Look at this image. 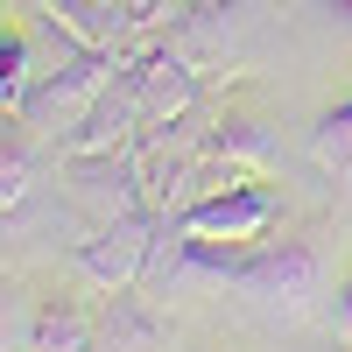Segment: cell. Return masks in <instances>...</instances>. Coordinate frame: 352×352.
Segmentation results:
<instances>
[{
  "label": "cell",
  "mask_w": 352,
  "mask_h": 352,
  "mask_svg": "<svg viewBox=\"0 0 352 352\" xmlns=\"http://www.w3.org/2000/svg\"><path fill=\"white\" fill-rule=\"evenodd\" d=\"M204 134V155H219L226 169H240V176H268L282 162V141L268 134V120H254V113H219L212 127H197Z\"/></svg>",
  "instance_id": "8"
},
{
  "label": "cell",
  "mask_w": 352,
  "mask_h": 352,
  "mask_svg": "<svg viewBox=\"0 0 352 352\" xmlns=\"http://www.w3.org/2000/svg\"><path fill=\"white\" fill-rule=\"evenodd\" d=\"M176 226L197 232V240H261V232L275 226V190L261 184V176H240V184L197 197L190 212H176Z\"/></svg>",
  "instance_id": "5"
},
{
  "label": "cell",
  "mask_w": 352,
  "mask_h": 352,
  "mask_svg": "<svg viewBox=\"0 0 352 352\" xmlns=\"http://www.w3.org/2000/svg\"><path fill=\"white\" fill-rule=\"evenodd\" d=\"M43 155L50 141L21 120V113H0V219H14L43 184Z\"/></svg>",
  "instance_id": "9"
},
{
  "label": "cell",
  "mask_w": 352,
  "mask_h": 352,
  "mask_svg": "<svg viewBox=\"0 0 352 352\" xmlns=\"http://www.w3.org/2000/svg\"><path fill=\"white\" fill-rule=\"evenodd\" d=\"M338 8H352V0H338Z\"/></svg>",
  "instance_id": "15"
},
{
  "label": "cell",
  "mask_w": 352,
  "mask_h": 352,
  "mask_svg": "<svg viewBox=\"0 0 352 352\" xmlns=\"http://www.w3.org/2000/svg\"><path fill=\"white\" fill-rule=\"evenodd\" d=\"M43 28H64L85 50H141V28L127 0H21Z\"/></svg>",
  "instance_id": "6"
},
{
  "label": "cell",
  "mask_w": 352,
  "mask_h": 352,
  "mask_svg": "<svg viewBox=\"0 0 352 352\" xmlns=\"http://www.w3.org/2000/svg\"><path fill=\"white\" fill-rule=\"evenodd\" d=\"M113 71H120V50H64L56 71H36V85H28V99H21V120L50 141V155L85 127V113L99 106Z\"/></svg>",
  "instance_id": "2"
},
{
  "label": "cell",
  "mask_w": 352,
  "mask_h": 352,
  "mask_svg": "<svg viewBox=\"0 0 352 352\" xmlns=\"http://www.w3.org/2000/svg\"><path fill=\"white\" fill-rule=\"evenodd\" d=\"M162 240H169V219L148 204V212H127V219L92 226L71 247V268H78V282L92 289V296H113V289H134L141 275H148V261H155Z\"/></svg>",
  "instance_id": "3"
},
{
  "label": "cell",
  "mask_w": 352,
  "mask_h": 352,
  "mask_svg": "<svg viewBox=\"0 0 352 352\" xmlns=\"http://www.w3.org/2000/svg\"><path fill=\"white\" fill-rule=\"evenodd\" d=\"M99 352H169V317L141 296V282L99 303Z\"/></svg>",
  "instance_id": "7"
},
{
  "label": "cell",
  "mask_w": 352,
  "mask_h": 352,
  "mask_svg": "<svg viewBox=\"0 0 352 352\" xmlns=\"http://www.w3.org/2000/svg\"><path fill=\"white\" fill-rule=\"evenodd\" d=\"M56 169H64V197H71L92 226L127 219V212H148L141 141H127V148H106V155H56Z\"/></svg>",
  "instance_id": "4"
},
{
  "label": "cell",
  "mask_w": 352,
  "mask_h": 352,
  "mask_svg": "<svg viewBox=\"0 0 352 352\" xmlns=\"http://www.w3.org/2000/svg\"><path fill=\"white\" fill-rule=\"evenodd\" d=\"M331 331H338V345L352 352V275L338 282V296H331Z\"/></svg>",
  "instance_id": "14"
},
{
  "label": "cell",
  "mask_w": 352,
  "mask_h": 352,
  "mask_svg": "<svg viewBox=\"0 0 352 352\" xmlns=\"http://www.w3.org/2000/svg\"><path fill=\"white\" fill-rule=\"evenodd\" d=\"M21 352H99V310H85L78 296H36Z\"/></svg>",
  "instance_id": "10"
},
{
  "label": "cell",
  "mask_w": 352,
  "mask_h": 352,
  "mask_svg": "<svg viewBox=\"0 0 352 352\" xmlns=\"http://www.w3.org/2000/svg\"><path fill=\"white\" fill-rule=\"evenodd\" d=\"M184 232V226H176ZM176 268L184 275H212L226 289H240V296H254L261 310L275 317H310L317 296L331 289V268H324V247L310 240V232H289V240H176Z\"/></svg>",
  "instance_id": "1"
},
{
  "label": "cell",
  "mask_w": 352,
  "mask_h": 352,
  "mask_svg": "<svg viewBox=\"0 0 352 352\" xmlns=\"http://www.w3.org/2000/svg\"><path fill=\"white\" fill-rule=\"evenodd\" d=\"M310 162L324 169L338 190L352 184V99H338L331 113H317V127H310Z\"/></svg>",
  "instance_id": "11"
},
{
  "label": "cell",
  "mask_w": 352,
  "mask_h": 352,
  "mask_svg": "<svg viewBox=\"0 0 352 352\" xmlns=\"http://www.w3.org/2000/svg\"><path fill=\"white\" fill-rule=\"evenodd\" d=\"M28 317H36V296H21V282H0V352L28 345Z\"/></svg>",
  "instance_id": "13"
},
{
  "label": "cell",
  "mask_w": 352,
  "mask_h": 352,
  "mask_svg": "<svg viewBox=\"0 0 352 352\" xmlns=\"http://www.w3.org/2000/svg\"><path fill=\"white\" fill-rule=\"evenodd\" d=\"M36 43H28V28L14 21H0V113H21L28 99V85H36Z\"/></svg>",
  "instance_id": "12"
}]
</instances>
